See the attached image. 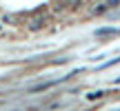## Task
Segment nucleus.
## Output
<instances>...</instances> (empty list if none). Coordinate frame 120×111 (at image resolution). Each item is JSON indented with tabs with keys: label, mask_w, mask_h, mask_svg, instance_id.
<instances>
[{
	"label": "nucleus",
	"mask_w": 120,
	"mask_h": 111,
	"mask_svg": "<svg viewBox=\"0 0 120 111\" xmlns=\"http://www.w3.org/2000/svg\"><path fill=\"white\" fill-rule=\"evenodd\" d=\"M27 27H29V31H40V29L45 27V18H40V16H38V18H34V20H31Z\"/></svg>",
	"instance_id": "1"
},
{
	"label": "nucleus",
	"mask_w": 120,
	"mask_h": 111,
	"mask_svg": "<svg viewBox=\"0 0 120 111\" xmlns=\"http://www.w3.org/2000/svg\"><path fill=\"white\" fill-rule=\"evenodd\" d=\"M56 85V80H51V82H45V85H38V87H34V89L29 91V93H38V91H45V89H49V87H53Z\"/></svg>",
	"instance_id": "2"
},
{
	"label": "nucleus",
	"mask_w": 120,
	"mask_h": 111,
	"mask_svg": "<svg viewBox=\"0 0 120 111\" xmlns=\"http://www.w3.org/2000/svg\"><path fill=\"white\" fill-rule=\"evenodd\" d=\"M102 98V91H91V93H87V100H98Z\"/></svg>",
	"instance_id": "3"
},
{
	"label": "nucleus",
	"mask_w": 120,
	"mask_h": 111,
	"mask_svg": "<svg viewBox=\"0 0 120 111\" xmlns=\"http://www.w3.org/2000/svg\"><path fill=\"white\" fill-rule=\"evenodd\" d=\"M107 33H116V29H98L96 36H107Z\"/></svg>",
	"instance_id": "4"
},
{
	"label": "nucleus",
	"mask_w": 120,
	"mask_h": 111,
	"mask_svg": "<svg viewBox=\"0 0 120 111\" xmlns=\"http://www.w3.org/2000/svg\"><path fill=\"white\" fill-rule=\"evenodd\" d=\"M2 20H4V22H16V16H13V13H4Z\"/></svg>",
	"instance_id": "5"
},
{
	"label": "nucleus",
	"mask_w": 120,
	"mask_h": 111,
	"mask_svg": "<svg viewBox=\"0 0 120 111\" xmlns=\"http://www.w3.org/2000/svg\"><path fill=\"white\" fill-rule=\"evenodd\" d=\"M116 82H118V85H120V78H118V80H116Z\"/></svg>",
	"instance_id": "6"
},
{
	"label": "nucleus",
	"mask_w": 120,
	"mask_h": 111,
	"mask_svg": "<svg viewBox=\"0 0 120 111\" xmlns=\"http://www.w3.org/2000/svg\"><path fill=\"white\" fill-rule=\"evenodd\" d=\"M78 2H80V0H78Z\"/></svg>",
	"instance_id": "7"
}]
</instances>
